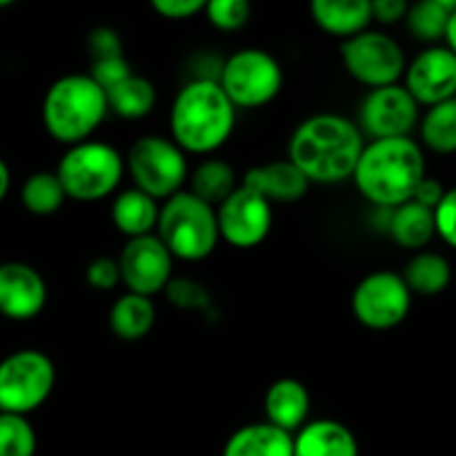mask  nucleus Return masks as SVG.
<instances>
[{
	"label": "nucleus",
	"instance_id": "obj_13",
	"mask_svg": "<svg viewBox=\"0 0 456 456\" xmlns=\"http://www.w3.org/2000/svg\"><path fill=\"white\" fill-rule=\"evenodd\" d=\"M118 261L120 283L138 297H156L172 281L174 258L156 234L127 239Z\"/></svg>",
	"mask_w": 456,
	"mask_h": 456
},
{
	"label": "nucleus",
	"instance_id": "obj_30",
	"mask_svg": "<svg viewBox=\"0 0 456 456\" xmlns=\"http://www.w3.org/2000/svg\"><path fill=\"white\" fill-rule=\"evenodd\" d=\"M65 191L53 172H36L22 183L20 203L34 216H52L65 203Z\"/></svg>",
	"mask_w": 456,
	"mask_h": 456
},
{
	"label": "nucleus",
	"instance_id": "obj_21",
	"mask_svg": "<svg viewBox=\"0 0 456 456\" xmlns=\"http://www.w3.org/2000/svg\"><path fill=\"white\" fill-rule=\"evenodd\" d=\"M223 456H292V435L267 421L249 423L227 439Z\"/></svg>",
	"mask_w": 456,
	"mask_h": 456
},
{
	"label": "nucleus",
	"instance_id": "obj_1",
	"mask_svg": "<svg viewBox=\"0 0 456 456\" xmlns=\"http://www.w3.org/2000/svg\"><path fill=\"white\" fill-rule=\"evenodd\" d=\"M365 136L354 120L341 114H314L294 129L288 160L319 185H337L352 178Z\"/></svg>",
	"mask_w": 456,
	"mask_h": 456
},
{
	"label": "nucleus",
	"instance_id": "obj_26",
	"mask_svg": "<svg viewBox=\"0 0 456 456\" xmlns=\"http://www.w3.org/2000/svg\"><path fill=\"white\" fill-rule=\"evenodd\" d=\"M401 279L405 281L412 294L421 297H435L441 294L452 281V267L448 258L436 252H419L417 256L410 258Z\"/></svg>",
	"mask_w": 456,
	"mask_h": 456
},
{
	"label": "nucleus",
	"instance_id": "obj_37",
	"mask_svg": "<svg viewBox=\"0 0 456 456\" xmlns=\"http://www.w3.org/2000/svg\"><path fill=\"white\" fill-rule=\"evenodd\" d=\"M165 292L169 294L174 303L178 307H200L208 303V294L200 289L199 283L187 279H172L169 285L165 288Z\"/></svg>",
	"mask_w": 456,
	"mask_h": 456
},
{
	"label": "nucleus",
	"instance_id": "obj_19",
	"mask_svg": "<svg viewBox=\"0 0 456 456\" xmlns=\"http://www.w3.org/2000/svg\"><path fill=\"white\" fill-rule=\"evenodd\" d=\"M265 417L267 423L279 430L294 435L301 430L310 417L312 399L307 387L297 379H279L265 392Z\"/></svg>",
	"mask_w": 456,
	"mask_h": 456
},
{
	"label": "nucleus",
	"instance_id": "obj_4",
	"mask_svg": "<svg viewBox=\"0 0 456 456\" xmlns=\"http://www.w3.org/2000/svg\"><path fill=\"white\" fill-rule=\"evenodd\" d=\"M107 116L105 92L89 74H67L52 83L43 101V125L67 147L89 141Z\"/></svg>",
	"mask_w": 456,
	"mask_h": 456
},
{
	"label": "nucleus",
	"instance_id": "obj_32",
	"mask_svg": "<svg viewBox=\"0 0 456 456\" xmlns=\"http://www.w3.org/2000/svg\"><path fill=\"white\" fill-rule=\"evenodd\" d=\"M205 16L216 29L236 31L252 18V4L248 0H212L205 3Z\"/></svg>",
	"mask_w": 456,
	"mask_h": 456
},
{
	"label": "nucleus",
	"instance_id": "obj_42",
	"mask_svg": "<svg viewBox=\"0 0 456 456\" xmlns=\"http://www.w3.org/2000/svg\"><path fill=\"white\" fill-rule=\"evenodd\" d=\"M4 7H12V0H0V9Z\"/></svg>",
	"mask_w": 456,
	"mask_h": 456
},
{
	"label": "nucleus",
	"instance_id": "obj_5",
	"mask_svg": "<svg viewBox=\"0 0 456 456\" xmlns=\"http://www.w3.org/2000/svg\"><path fill=\"white\" fill-rule=\"evenodd\" d=\"M156 230H159L156 236L172 254V258L190 263L208 258L221 240L218 239L216 212L212 205L203 203L185 190L163 200Z\"/></svg>",
	"mask_w": 456,
	"mask_h": 456
},
{
	"label": "nucleus",
	"instance_id": "obj_33",
	"mask_svg": "<svg viewBox=\"0 0 456 456\" xmlns=\"http://www.w3.org/2000/svg\"><path fill=\"white\" fill-rule=\"evenodd\" d=\"M432 223H435V234L444 239L445 245H456V191L448 190L444 199L432 208Z\"/></svg>",
	"mask_w": 456,
	"mask_h": 456
},
{
	"label": "nucleus",
	"instance_id": "obj_28",
	"mask_svg": "<svg viewBox=\"0 0 456 456\" xmlns=\"http://www.w3.org/2000/svg\"><path fill=\"white\" fill-rule=\"evenodd\" d=\"M456 13L454 0H421L408 7L405 22L410 34L417 40L432 45H444V34L448 22Z\"/></svg>",
	"mask_w": 456,
	"mask_h": 456
},
{
	"label": "nucleus",
	"instance_id": "obj_29",
	"mask_svg": "<svg viewBox=\"0 0 456 456\" xmlns=\"http://www.w3.org/2000/svg\"><path fill=\"white\" fill-rule=\"evenodd\" d=\"M421 141L436 154L456 151V98L428 107L421 118Z\"/></svg>",
	"mask_w": 456,
	"mask_h": 456
},
{
	"label": "nucleus",
	"instance_id": "obj_16",
	"mask_svg": "<svg viewBox=\"0 0 456 456\" xmlns=\"http://www.w3.org/2000/svg\"><path fill=\"white\" fill-rule=\"evenodd\" d=\"M47 305V283L34 265L0 263V314L9 321H31Z\"/></svg>",
	"mask_w": 456,
	"mask_h": 456
},
{
	"label": "nucleus",
	"instance_id": "obj_18",
	"mask_svg": "<svg viewBox=\"0 0 456 456\" xmlns=\"http://www.w3.org/2000/svg\"><path fill=\"white\" fill-rule=\"evenodd\" d=\"M292 456H359V444L343 423L316 419L292 435Z\"/></svg>",
	"mask_w": 456,
	"mask_h": 456
},
{
	"label": "nucleus",
	"instance_id": "obj_31",
	"mask_svg": "<svg viewBox=\"0 0 456 456\" xmlns=\"http://www.w3.org/2000/svg\"><path fill=\"white\" fill-rule=\"evenodd\" d=\"M38 439L29 419L0 412V456H36Z\"/></svg>",
	"mask_w": 456,
	"mask_h": 456
},
{
	"label": "nucleus",
	"instance_id": "obj_15",
	"mask_svg": "<svg viewBox=\"0 0 456 456\" xmlns=\"http://www.w3.org/2000/svg\"><path fill=\"white\" fill-rule=\"evenodd\" d=\"M405 85L417 105H439L454 101L456 94V53L444 45H432L423 49L405 67Z\"/></svg>",
	"mask_w": 456,
	"mask_h": 456
},
{
	"label": "nucleus",
	"instance_id": "obj_20",
	"mask_svg": "<svg viewBox=\"0 0 456 456\" xmlns=\"http://www.w3.org/2000/svg\"><path fill=\"white\" fill-rule=\"evenodd\" d=\"M310 13L325 34L343 40L363 34L372 22L370 0H314Z\"/></svg>",
	"mask_w": 456,
	"mask_h": 456
},
{
	"label": "nucleus",
	"instance_id": "obj_11",
	"mask_svg": "<svg viewBox=\"0 0 456 456\" xmlns=\"http://www.w3.org/2000/svg\"><path fill=\"white\" fill-rule=\"evenodd\" d=\"M412 292L401 274L390 270H379L363 276L352 294V312L363 328L383 330L399 328L410 314Z\"/></svg>",
	"mask_w": 456,
	"mask_h": 456
},
{
	"label": "nucleus",
	"instance_id": "obj_24",
	"mask_svg": "<svg viewBox=\"0 0 456 456\" xmlns=\"http://www.w3.org/2000/svg\"><path fill=\"white\" fill-rule=\"evenodd\" d=\"M107 111H114L120 118L138 120L145 118L156 105V87L150 78L129 74L118 85L105 92Z\"/></svg>",
	"mask_w": 456,
	"mask_h": 456
},
{
	"label": "nucleus",
	"instance_id": "obj_7",
	"mask_svg": "<svg viewBox=\"0 0 456 456\" xmlns=\"http://www.w3.org/2000/svg\"><path fill=\"white\" fill-rule=\"evenodd\" d=\"M125 172H129L138 191L159 203L183 190L190 167L185 151L172 138L150 134L129 147Z\"/></svg>",
	"mask_w": 456,
	"mask_h": 456
},
{
	"label": "nucleus",
	"instance_id": "obj_10",
	"mask_svg": "<svg viewBox=\"0 0 456 456\" xmlns=\"http://www.w3.org/2000/svg\"><path fill=\"white\" fill-rule=\"evenodd\" d=\"M341 58L347 74L370 89L399 85L408 67L403 47L392 36L374 29L343 40Z\"/></svg>",
	"mask_w": 456,
	"mask_h": 456
},
{
	"label": "nucleus",
	"instance_id": "obj_27",
	"mask_svg": "<svg viewBox=\"0 0 456 456\" xmlns=\"http://www.w3.org/2000/svg\"><path fill=\"white\" fill-rule=\"evenodd\" d=\"M236 187L239 183H236L234 167L221 159L203 160L190 176V194L212 208H218Z\"/></svg>",
	"mask_w": 456,
	"mask_h": 456
},
{
	"label": "nucleus",
	"instance_id": "obj_3",
	"mask_svg": "<svg viewBox=\"0 0 456 456\" xmlns=\"http://www.w3.org/2000/svg\"><path fill=\"white\" fill-rule=\"evenodd\" d=\"M236 107L216 78H194L178 89L169 111L172 141L185 154H212L230 141Z\"/></svg>",
	"mask_w": 456,
	"mask_h": 456
},
{
	"label": "nucleus",
	"instance_id": "obj_14",
	"mask_svg": "<svg viewBox=\"0 0 456 456\" xmlns=\"http://www.w3.org/2000/svg\"><path fill=\"white\" fill-rule=\"evenodd\" d=\"M419 123V105L403 85L370 89L359 110V129L372 141L410 136Z\"/></svg>",
	"mask_w": 456,
	"mask_h": 456
},
{
	"label": "nucleus",
	"instance_id": "obj_2",
	"mask_svg": "<svg viewBox=\"0 0 456 456\" xmlns=\"http://www.w3.org/2000/svg\"><path fill=\"white\" fill-rule=\"evenodd\" d=\"M352 178L365 200L395 209L412 200L426 178V156L410 136L370 141L363 145Z\"/></svg>",
	"mask_w": 456,
	"mask_h": 456
},
{
	"label": "nucleus",
	"instance_id": "obj_36",
	"mask_svg": "<svg viewBox=\"0 0 456 456\" xmlns=\"http://www.w3.org/2000/svg\"><path fill=\"white\" fill-rule=\"evenodd\" d=\"M89 52H92L94 61L123 56V43H120L118 31H114L111 27H96L89 34Z\"/></svg>",
	"mask_w": 456,
	"mask_h": 456
},
{
	"label": "nucleus",
	"instance_id": "obj_25",
	"mask_svg": "<svg viewBox=\"0 0 456 456\" xmlns=\"http://www.w3.org/2000/svg\"><path fill=\"white\" fill-rule=\"evenodd\" d=\"M390 212V234L401 248L421 249L430 243L435 236L432 209L423 208L417 200H408Z\"/></svg>",
	"mask_w": 456,
	"mask_h": 456
},
{
	"label": "nucleus",
	"instance_id": "obj_17",
	"mask_svg": "<svg viewBox=\"0 0 456 456\" xmlns=\"http://www.w3.org/2000/svg\"><path fill=\"white\" fill-rule=\"evenodd\" d=\"M240 185L249 187L258 196L267 200L270 205L274 203H297L310 190V181L289 163L285 160H272V163L256 165L245 174Z\"/></svg>",
	"mask_w": 456,
	"mask_h": 456
},
{
	"label": "nucleus",
	"instance_id": "obj_34",
	"mask_svg": "<svg viewBox=\"0 0 456 456\" xmlns=\"http://www.w3.org/2000/svg\"><path fill=\"white\" fill-rule=\"evenodd\" d=\"M129 74H134V71H132V67H129L127 58L125 56H111V58H101V61H94L92 71H89L92 80L102 89V92H107L110 87L118 85L120 80L127 78Z\"/></svg>",
	"mask_w": 456,
	"mask_h": 456
},
{
	"label": "nucleus",
	"instance_id": "obj_6",
	"mask_svg": "<svg viewBox=\"0 0 456 456\" xmlns=\"http://www.w3.org/2000/svg\"><path fill=\"white\" fill-rule=\"evenodd\" d=\"M53 174L67 199L96 203L118 190L125 176V159L110 142L85 141L67 147Z\"/></svg>",
	"mask_w": 456,
	"mask_h": 456
},
{
	"label": "nucleus",
	"instance_id": "obj_39",
	"mask_svg": "<svg viewBox=\"0 0 456 456\" xmlns=\"http://www.w3.org/2000/svg\"><path fill=\"white\" fill-rule=\"evenodd\" d=\"M410 4L405 0H374L370 3L372 20L383 22V25H395V22L405 20Z\"/></svg>",
	"mask_w": 456,
	"mask_h": 456
},
{
	"label": "nucleus",
	"instance_id": "obj_41",
	"mask_svg": "<svg viewBox=\"0 0 456 456\" xmlns=\"http://www.w3.org/2000/svg\"><path fill=\"white\" fill-rule=\"evenodd\" d=\"M9 187H12V172H9V165L0 159V203L9 194Z\"/></svg>",
	"mask_w": 456,
	"mask_h": 456
},
{
	"label": "nucleus",
	"instance_id": "obj_35",
	"mask_svg": "<svg viewBox=\"0 0 456 456\" xmlns=\"http://www.w3.org/2000/svg\"><path fill=\"white\" fill-rule=\"evenodd\" d=\"M87 283L98 292H110L120 283L118 261L111 256H98L87 265Z\"/></svg>",
	"mask_w": 456,
	"mask_h": 456
},
{
	"label": "nucleus",
	"instance_id": "obj_8",
	"mask_svg": "<svg viewBox=\"0 0 456 456\" xmlns=\"http://www.w3.org/2000/svg\"><path fill=\"white\" fill-rule=\"evenodd\" d=\"M216 83L236 110H256L281 94L283 67L265 49L245 47L227 58Z\"/></svg>",
	"mask_w": 456,
	"mask_h": 456
},
{
	"label": "nucleus",
	"instance_id": "obj_40",
	"mask_svg": "<svg viewBox=\"0 0 456 456\" xmlns=\"http://www.w3.org/2000/svg\"><path fill=\"white\" fill-rule=\"evenodd\" d=\"M445 191H448V190H445V187L441 185V183L436 181V178H428L426 176L421 181V185L417 187V191H414L412 200H417V203L423 205V208L432 209L436 203H439L441 199H444Z\"/></svg>",
	"mask_w": 456,
	"mask_h": 456
},
{
	"label": "nucleus",
	"instance_id": "obj_22",
	"mask_svg": "<svg viewBox=\"0 0 456 456\" xmlns=\"http://www.w3.org/2000/svg\"><path fill=\"white\" fill-rule=\"evenodd\" d=\"M160 205L136 187L120 191L111 203V221L127 239L147 236L156 230Z\"/></svg>",
	"mask_w": 456,
	"mask_h": 456
},
{
	"label": "nucleus",
	"instance_id": "obj_12",
	"mask_svg": "<svg viewBox=\"0 0 456 456\" xmlns=\"http://www.w3.org/2000/svg\"><path fill=\"white\" fill-rule=\"evenodd\" d=\"M214 212H216L218 239L239 249L261 245L270 236L274 223L272 205L245 185L236 187L218 208H214Z\"/></svg>",
	"mask_w": 456,
	"mask_h": 456
},
{
	"label": "nucleus",
	"instance_id": "obj_9",
	"mask_svg": "<svg viewBox=\"0 0 456 456\" xmlns=\"http://www.w3.org/2000/svg\"><path fill=\"white\" fill-rule=\"evenodd\" d=\"M53 361L40 350H18L0 361V412L27 417L52 396Z\"/></svg>",
	"mask_w": 456,
	"mask_h": 456
},
{
	"label": "nucleus",
	"instance_id": "obj_23",
	"mask_svg": "<svg viewBox=\"0 0 456 456\" xmlns=\"http://www.w3.org/2000/svg\"><path fill=\"white\" fill-rule=\"evenodd\" d=\"M156 323V307L151 298L125 292L110 310V330L120 341H141Z\"/></svg>",
	"mask_w": 456,
	"mask_h": 456
},
{
	"label": "nucleus",
	"instance_id": "obj_38",
	"mask_svg": "<svg viewBox=\"0 0 456 456\" xmlns=\"http://www.w3.org/2000/svg\"><path fill=\"white\" fill-rule=\"evenodd\" d=\"M151 9L167 20H187L203 13L205 0H154Z\"/></svg>",
	"mask_w": 456,
	"mask_h": 456
}]
</instances>
